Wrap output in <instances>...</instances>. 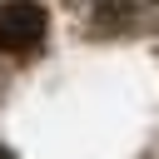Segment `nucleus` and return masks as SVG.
Here are the masks:
<instances>
[{
  "label": "nucleus",
  "instance_id": "1",
  "mask_svg": "<svg viewBox=\"0 0 159 159\" xmlns=\"http://www.w3.org/2000/svg\"><path fill=\"white\" fill-rule=\"evenodd\" d=\"M45 30H50L45 5H35V0H5V5H0V50H5V55H30V50H40Z\"/></svg>",
  "mask_w": 159,
  "mask_h": 159
},
{
  "label": "nucleus",
  "instance_id": "2",
  "mask_svg": "<svg viewBox=\"0 0 159 159\" xmlns=\"http://www.w3.org/2000/svg\"><path fill=\"white\" fill-rule=\"evenodd\" d=\"M0 159H15V154H10V149H0Z\"/></svg>",
  "mask_w": 159,
  "mask_h": 159
}]
</instances>
